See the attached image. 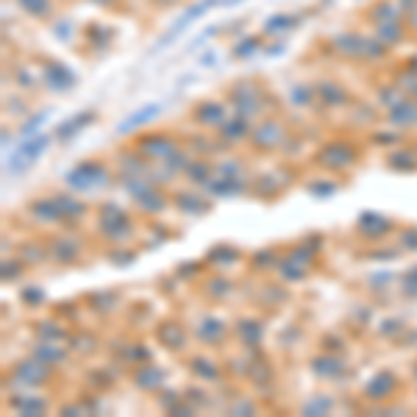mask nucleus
I'll list each match as a JSON object with an SVG mask.
<instances>
[{"label":"nucleus","instance_id":"nucleus-1","mask_svg":"<svg viewBox=\"0 0 417 417\" xmlns=\"http://www.w3.org/2000/svg\"><path fill=\"white\" fill-rule=\"evenodd\" d=\"M211 6H214V0H201L198 6H192V8H190V11L184 14V17H181V20H176V22H173L170 33H167V36H165V39H162V42H159L156 47H165L167 42H173V39H176V36H179V33H181V31H184V28H187L190 22H192V20H198V17H201V14L206 11V8H211Z\"/></svg>","mask_w":417,"mask_h":417},{"label":"nucleus","instance_id":"nucleus-2","mask_svg":"<svg viewBox=\"0 0 417 417\" xmlns=\"http://www.w3.org/2000/svg\"><path fill=\"white\" fill-rule=\"evenodd\" d=\"M156 114H159V103H151L148 109H139V112H137V114H131L126 123H120V128H117V131H120V134H131L134 128H139V126L151 123Z\"/></svg>","mask_w":417,"mask_h":417},{"label":"nucleus","instance_id":"nucleus-3","mask_svg":"<svg viewBox=\"0 0 417 417\" xmlns=\"http://www.w3.org/2000/svg\"><path fill=\"white\" fill-rule=\"evenodd\" d=\"M225 3H228V6H234V3H239V0H225Z\"/></svg>","mask_w":417,"mask_h":417}]
</instances>
